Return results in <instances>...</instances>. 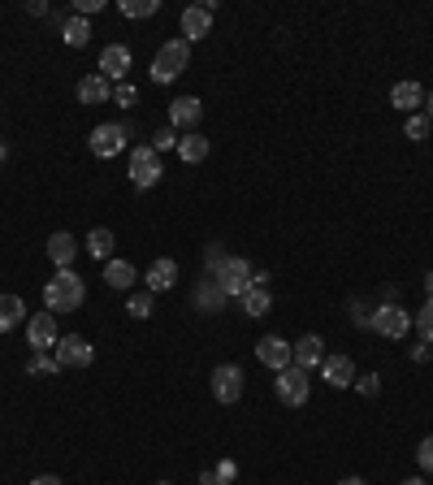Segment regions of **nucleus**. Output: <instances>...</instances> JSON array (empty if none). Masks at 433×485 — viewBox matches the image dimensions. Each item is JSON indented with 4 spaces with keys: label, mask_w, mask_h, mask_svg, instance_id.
I'll list each match as a JSON object with an SVG mask.
<instances>
[{
    "label": "nucleus",
    "mask_w": 433,
    "mask_h": 485,
    "mask_svg": "<svg viewBox=\"0 0 433 485\" xmlns=\"http://www.w3.org/2000/svg\"><path fill=\"white\" fill-rule=\"evenodd\" d=\"M83 299H87V282H83L74 269H57V273L48 278V287H44V308H48L52 317H61V312H78Z\"/></svg>",
    "instance_id": "obj_1"
},
{
    "label": "nucleus",
    "mask_w": 433,
    "mask_h": 485,
    "mask_svg": "<svg viewBox=\"0 0 433 485\" xmlns=\"http://www.w3.org/2000/svg\"><path fill=\"white\" fill-rule=\"evenodd\" d=\"M187 65H191V44H187L182 35H178V39H165V44L156 48V57H152V83L169 87Z\"/></svg>",
    "instance_id": "obj_2"
},
{
    "label": "nucleus",
    "mask_w": 433,
    "mask_h": 485,
    "mask_svg": "<svg viewBox=\"0 0 433 485\" xmlns=\"http://www.w3.org/2000/svg\"><path fill=\"white\" fill-rule=\"evenodd\" d=\"M212 282H217V291L226 295V299H238V295L252 291V260L243 256H226L212 273H208Z\"/></svg>",
    "instance_id": "obj_3"
},
{
    "label": "nucleus",
    "mask_w": 433,
    "mask_h": 485,
    "mask_svg": "<svg viewBox=\"0 0 433 485\" xmlns=\"http://www.w3.org/2000/svg\"><path fill=\"white\" fill-rule=\"evenodd\" d=\"M161 178H165L161 152H156L152 143H139V148H131V187H134V191H152Z\"/></svg>",
    "instance_id": "obj_4"
},
{
    "label": "nucleus",
    "mask_w": 433,
    "mask_h": 485,
    "mask_svg": "<svg viewBox=\"0 0 433 485\" xmlns=\"http://www.w3.org/2000/svg\"><path fill=\"white\" fill-rule=\"evenodd\" d=\"M273 394L286 403V408H303L308 403V394H312V373H303V368H282L277 377H273Z\"/></svg>",
    "instance_id": "obj_5"
},
{
    "label": "nucleus",
    "mask_w": 433,
    "mask_h": 485,
    "mask_svg": "<svg viewBox=\"0 0 433 485\" xmlns=\"http://www.w3.org/2000/svg\"><path fill=\"white\" fill-rule=\"evenodd\" d=\"M212 13H217V0L187 4V9H182V18H178V31H182V39H187V44L208 39V35H212Z\"/></svg>",
    "instance_id": "obj_6"
},
{
    "label": "nucleus",
    "mask_w": 433,
    "mask_h": 485,
    "mask_svg": "<svg viewBox=\"0 0 433 485\" xmlns=\"http://www.w3.org/2000/svg\"><path fill=\"white\" fill-rule=\"evenodd\" d=\"M407 329H412V312H403L399 303H377L373 308V334L399 343V338H407Z\"/></svg>",
    "instance_id": "obj_7"
},
{
    "label": "nucleus",
    "mask_w": 433,
    "mask_h": 485,
    "mask_svg": "<svg viewBox=\"0 0 433 485\" xmlns=\"http://www.w3.org/2000/svg\"><path fill=\"white\" fill-rule=\"evenodd\" d=\"M243 390H247V377H243V368L238 364H217L212 368V399L217 403H238L243 399Z\"/></svg>",
    "instance_id": "obj_8"
},
{
    "label": "nucleus",
    "mask_w": 433,
    "mask_h": 485,
    "mask_svg": "<svg viewBox=\"0 0 433 485\" xmlns=\"http://www.w3.org/2000/svg\"><path fill=\"white\" fill-rule=\"evenodd\" d=\"M52 360L61 364V373H66V368H87V364L96 360V347H92L87 338H78V334H66V338L52 347Z\"/></svg>",
    "instance_id": "obj_9"
},
{
    "label": "nucleus",
    "mask_w": 433,
    "mask_h": 485,
    "mask_svg": "<svg viewBox=\"0 0 433 485\" xmlns=\"http://www.w3.org/2000/svg\"><path fill=\"white\" fill-rule=\"evenodd\" d=\"M57 343H61L57 317H52V312H31V317H27V347H31V352H52Z\"/></svg>",
    "instance_id": "obj_10"
},
{
    "label": "nucleus",
    "mask_w": 433,
    "mask_h": 485,
    "mask_svg": "<svg viewBox=\"0 0 433 485\" xmlns=\"http://www.w3.org/2000/svg\"><path fill=\"white\" fill-rule=\"evenodd\" d=\"M256 360L273 368V373H282V368H291L295 364V343H286V338H277V334H265L261 343H256Z\"/></svg>",
    "instance_id": "obj_11"
},
{
    "label": "nucleus",
    "mask_w": 433,
    "mask_h": 485,
    "mask_svg": "<svg viewBox=\"0 0 433 485\" xmlns=\"http://www.w3.org/2000/svg\"><path fill=\"white\" fill-rule=\"evenodd\" d=\"M122 148H126V126H117V122H100V126L92 130V157L113 161Z\"/></svg>",
    "instance_id": "obj_12"
},
{
    "label": "nucleus",
    "mask_w": 433,
    "mask_h": 485,
    "mask_svg": "<svg viewBox=\"0 0 433 485\" xmlns=\"http://www.w3.org/2000/svg\"><path fill=\"white\" fill-rule=\"evenodd\" d=\"M131 61H134V57H131V48H126V44H108V48L100 53V65H96V74H100V78H108V83L117 87V83L131 74Z\"/></svg>",
    "instance_id": "obj_13"
},
{
    "label": "nucleus",
    "mask_w": 433,
    "mask_h": 485,
    "mask_svg": "<svg viewBox=\"0 0 433 485\" xmlns=\"http://www.w3.org/2000/svg\"><path fill=\"white\" fill-rule=\"evenodd\" d=\"M173 287H178V260H169V256L152 260L148 273H143V291L165 295V291H173Z\"/></svg>",
    "instance_id": "obj_14"
},
{
    "label": "nucleus",
    "mask_w": 433,
    "mask_h": 485,
    "mask_svg": "<svg viewBox=\"0 0 433 485\" xmlns=\"http://www.w3.org/2000/svg\"><path fill=\"white\" fill-rule=\"evenodd\" d=\"M200 117H204V104L200 96H178V100H169V126L173 130H191L200 126Z\"/></svg>",
    "instance_id": "obj_15"
},
{
    "label": "nucleus",
    "mask_w": 433,
    "mask_h": 485,
    "mask_svg": "<svg viewBox=\"0 0 433 485\" xmlns=\"http://www.w3.org/2000/svg\"><path fill=\"white\" fill-rule=\"evenodd\" d=\"M321 382L333 386V390L356 386V360L351 356H325V364H321Z\"/></svg>",
    "instance_id": "obj_16"
},
{
    "label": "nucleus",
    "mask_w": 433,
    "mask_h": 485,
    "mask_svg": "<svg viewBox=\"0 0 433 485\" xmlns=\"http://www.w3.org/2000/svg\"><path fill=\"white\" fill-rule=\"evenodd\" d=\"M134 282H139V269H134L131 260H104V287L108 291H134Z\"/></svg>",
    "instance_id": "obj_17"
},
{
    "label": "nucleus",
    "mask_w": 433,
    "mask_h": 485,
    "mask_svg": "<svg viewBox=\"0 0 433 485\" xmlns=\"http://www.w3.org/2000/svg\"><path fill=\"white\" fill-rule=\"evenodd\" d=\"M321 364H325V343H321V334H303L300 343H295V368L312 373V368H321Z\"/></svg>",
    "instance_id": "obj_18"
},
{
    "label": "nucleus",
    "mask_w": 433,
    "mask_h": 485,
    "mask_svg": "<svg viewBox=\"0 0 433 485\" xmlns=\"http://www.w3.org/2000/svg\"><path fill=\"white\" fill-rule=\"evenodd\" d=\"M390 104H395V109H403V113L412 117L416 109H425V87H421V83H412V78H403V83H395V87H390Z\"/></svg>",
    "instance_id": "obj_19"
},
{
    "label": "nucleus",
    "mask_w": 433,
    "mask_h": 485,
    "mask_svg": "<svg viewBox=\"0 0 433 485\" xmlns=\"http://www.w3.org/2000/svg\"><path fill=\"white\" fill-rule=\"evenodd\" d=\"M74 256H78V238H74L69 230H57V234L48 238V260H52L57 269H69Z\"/></svg>",
    "instance_id": "obj_20"
},
{
    "label": "nucleus",
    "mask_w": 433,
    "mask_h": 485,
    "mask_svg": "<svg viewBox=\"0 0 433 485\" xmlns=\"http://www.w3.org/2000/svg\"><path fill=\"white\" fill-rule=\"evenodd\" d=\"M78 100L83 104H108L113 100V83L100 78V74H87V78H78Z\"/></svg>",
    "instance_id": "obj_21"
},
{
    "label": "nucleus",
    "mask_w": 433,
    "mask_h": 485,
    "mask_svg": "<svg viewBox=\"0 0 433 485\" xmlns=\"http://www.w3.org/2000/svg\"><path fill=\"white\" fill-rule=\"evenodd\" d=\"M22 321H27V303L18 295H0V334L18 329Z\"/></svg>",
    "instance_id": "obj_22"
},
{
    "label": "nucleus",
    "mask_w": 433,
    "mask_h": 485,
    "mask_svg": "<svg viewBox=\"0 0 433 485\" xmlns=\"http://www.w3.org/2000/svg\"><path fill=\"white\" fill-rule=\"evenodd\" d=\"M178 157L187 165H200V161H208V139H204L200 130H191V134H182L178 139Z\"/></svg>",
    "instance_id": "obj_23"
},
{
    "label": "nucleus",
    "mask_w": 433,
    "mask_h": 485,
    "mask_svg": "<svg viewBox=\"0 0 433 485\" xmlns=\"http://www.w3.org/2000/svg\"><path fill=\"white\" fill-rule=\"evenodd\" d=\"M238 303H243V312H247L252 321H261V317H269V308H273V295H269L265 287H252L247 295H238Z\"/></svg>",
    "instance_id": "obj_24"
},
{
    "label": "nucleus",
    "mask_w": 433,
    "mask_h": 485,
    "mask_svg": "<svg viewBox=\"0 0 433 485\" xmlns=\"http://www.w3.org/2000/svg\"><path fill=\"white\" fill-rule=\"evenodd\" d=\"M221 303H226V295L217 291V282H212V278H204L200 287H196V312L208 317V312H217Z\"/></svg>",
    "instance_id": "obj_25"
},
{
    "label": "nucleus",
    "mask_w": 433,
    "mask_h": 485,
    "mask_svg": "<svg viewBox=\"0 0 433 485\" xmlns=\"http://www.w3.org/2000/svg\"><path fill=\"white\" fill-rule=\"evenodd\" d=\"M113 247H117V238H113V230L108 226H96L87 234V252L96 260H113Z\"/></svg>",
    "instance_id": "obj_26"
},
{
    "label": "nucleus",
    "mask_w": 433,
    "mask_h": 485,
    "mask_svg": "<svg viewBox=\"0 0 433 485\" xmlns=\"http://www.w3.org/2000/svg\"><path fill=\"white\" fill-rule=\"evenodd\" d=\"M61 39H66L69 48H87V44H92V22H87V18H66Z\"/></svg>",
    "instance_id": "obj_27"
},
{
    "label": "nucleus",
    "mask_w": 433,
    "mask_h": 485,
    "mask_svg": "<svg viewBox=\"0 0 433 485\" xmlns=\"http://www.w3.org/2000/svg\"><path fill=\"white\" fill-rule=\"evenodd\" d=\"M126 312H131L134 321H148V317L156 312V295H152V291H131V299H126Z\"/></svg>",
    "instance_id": "obj_28"
},
{
    "label": "nucleus",
    "mask_w": 433,
    "mask_h": 485,
    "mask_svg": "<svg viewBox=\"0 0 433 485\" xmlns=\"http://www.w3.org/2000/svg\"><path fill=\"white\" fill-rule=\"evenodd\" d=\"M117 9L126 18H152V13H161V0H122Z\"/></svg>",
    "instance_id": "obj_29"
},
{
    "label": "nucleus",
    "mask_w": 433,
    "mask_h": 485,
    "mask_svg": "<svg viewBox=\"0 0 433 485\" xmlns=\"http://www.w3.org/2000/svg\"><path fill=\"white\" fill-rule=\"evenodd\" d=\"M27 373H31V377H39V373H44V377H52V373H61V364L48 356V352H35V356L27 360Z\"/></svg>",
    "instance_id": "obj_30"
},
{
    "label": "nucleus",
    "mask_w": 433,
    "mask_h": 485,
    "mask_svg": "<svg viewBox=\"0 0 433 485\" xmlns=\"http://www.w3.org/2000/svg\"><path fill=\"white\" fill-rule=\"evenodd\" d=\"M429 130H433V122L425 117V113H412V117H407V126H403V134H407V139H416V143H425V139H429Z\"/></svg>",
    "instance_id": "obj_31"
},
{
    "label": "nucleus",
    "mask_w": 433,
    "mask_h": 485,
    "mask_svg": "<svg viewBox=\"0 0 433 485\" xmlns=\"http://www.w3.org/2000/svg\"><path fill=\"white\" fill-rule=\"evenodd\" d=\"M412 325L421 329V343H433V295L425 299V308H421V312L412 317Z\"/></svg>",
    "instance_id": "obj_32"
},
{
    "label": "nucleus",
    "mask_w": 433,
    "mask_h": 485,
    "mask_svg": "<svg viewBox=\"0 0 433 485\" xmlns=\"http://www.w3.org/2000/svg\"><path fill=\"white\" fill-rule=\"evenodd\" d=\"M178 139H182V134H178L173 126H161L156 134H152V148H156V152H169V148H178Z\"/></svg>",
    "instance_id": "obj_33"
},
{
    "label": "nucleus",
    "mask_w": 433,
    "mask_h": 485,
    "mask_svg": "<svg viewBox=\"0 0 433 485\" xmlns=\"http://www.w3.org/2000/svg\"><path fill=\"white\" fill-rule=\"evenodd\" d=\"M356 390H360L365 399H377V394H381V377H377V373H365V377H356Z\"/></svg>",
    "instance_id": "obj_34"
},
{
    "label": "nucleus",
    "mask_w": 433,
    "mask_h": 485,
    "mask_svg": "<svg viewBox=\"0 0 433 485\" xmlns=\"http://www.w3.org/2000/svg\"><path fill=\"white\" fill-rule=\"evenodd\" d=\"M134 100H139V92H134L131 83H117V87H113V104H122V109H134Z\"/></svg>",
    "instance_id": "obj_35"
},
{
    "label": "nucleus",
    "mask_w": 433,
    "mask_h": 485,
    "mask_svg": "<svg viewBox=\"0 0 433 485\" xmlns=\"http://www.w3.org/2000/svg\"><path fill=\"white\" fill-rule=\"evenodd\" d=\"M416 464H421V468H425V473L433 477V433L425 438V442H421V451H416Z\"/></svg>",
    "instance_id": "obj_36"
},
{
    "label": "nucleus",
    "mask_w": 433,
    "mask_h": 485,
    "mask_svg": "<svg viewBox=\"0 0 433 485\" xmlns=\"http://www.w3.org/2000/svg\"><path fill=\"white\" fill-rule=\"evenodd\" d=\"M351 321L360 325V329H373V308L368 303H351Z\"/></svg>",
    "instance_id": "obj_37"
},
{
    "label": "nucleus",
    "mask_w": 433,
    "mask_h": 485,
    "mask_svg": "<svg viewBox=\"0 0 433 485\" xmlns=\"http://www.w3.org/2000/svg\"><path fill=\"white\" fill-rule=\"evenodd\" d=\"M100 9H104V0H74V18H92Z\"/></svg>",
    "instance_id": "obj_38"
},
{
    "label": "nucleus",
    "mask_w": 433,
    "mask_h": 485,
    "mask_svg": "<svg viewBox=\"0 0 433 485\" xmlns=\"http://www.w3.org/2000/svg\"><path fill=\"white\" fill-rule=\"evenodd\" d=\"M221 260H226V252H221V243H208V252H204V264H208V273H212V269H217Z\"/></svg>",
    "instance_id": "obj_39"
},
{
    "label": "nucleus",
    "mask_w": 433,
    "mask_h": 485,
    "mask_svg": "<svg viewBox=\"0 0 433 485\" xmlns=\"http://www.w3.org/2000/svg\"><path fill=\"white\" fill-rule=\"evenodd\" d=\"M200 485H230V481H226L217 468H204V473H200Z\"/></svg>",
    "instance_id": "obj_40"
},
{
    "label": "nucleus",
    "mask_w": 433,
    "mask_h": 485,
    "mask_svg": "<svg viewBox=\"0 0 433 485\" xmlns=\"http://www.w3.org/2000/svg\"><path fill=\"white\" fill-rule=\"evenodd\" d=\"M433 356V347L429 343H421V347H412V360H416V364H425V360Z\"/></svg>",
    "instance_id": "obj_41"
},
{
    "label": "nucleus",
    "mask_w": 433,
    "mask_h": 485,
    "mask_svg": "<svg viewBox=\"0 0 433 485\" xmlns=\"http://www.w3.org/2000/svg\"><path fill=\"white\" fill-rule=\"evenodd\" d=\"M27 13H31V18H44V13H48V4H44V0H31V4H27Z\"/></svg>",
    "instance_id": "obj_42"
},
{
    "label": "nucleus",
    "mask_w": 433,
    "mask_h": 485,
    "mask_svg": "<svg viewBox=\"0 0 433 485\" xmlns=\"http://www.w3.org/2000/svg\"><path fill=\"white\" fill-rule=\"evenodd\" d=\"M31 485H61V477H52V473H44V477H35Z\"/></svg>",
    "instance_id": "obj_43"
},
{
    "label": "nucleus",
    "mask_w": 433,
    "mask_h": 485,
    "mask_svg": "<svg viewBox=\"0 0 433 485\" xmlns=\"http://www.w3.org/2000/svg\"><path fill=\"white\" fill-rule=\"evenodd\" d=\"M338 485H368V481H365V477H342Z\"/></svg>",
    "instance_id": "obj_44"
},
{
    "label": "nucleus",
    "mask_w": 433,
    "mask_h": 485,
    "mask_svg": "<svg viewBox=\"0 0 433 485\" xmlns=\"http://www.w3.org/2000/svg\"><path fill=\"white\" fill-rule=\"evenodd\" d=\"M425 117H429V122H433V92H429V96H425Z\"/></svg>",
    "instance_id": "obj_45"
},
{
    "label": "nucleus",
    "mask_w": 433,
    "mask_h": 485,
    "mask_svg": "<svg viewBox=\"0 0 433 485\" xmlns=\"http://www.w3.org/2000/svg\"><path fill=\"white\" fill-rule=\"evenodd\" d=\"M425 295H433V269L425 273Z\"/></svg>",
    "instance_id": "obj_46"
},
{
    "label": "nucleus",
    "mask_w": 433,
    "mask_h": 485,
    "mask_svg": "<svg viewBox=\"0 0 433 485\" xmlns=\"http://www.w3.org/2000/svg\"><path fill=\"white\" fill-rule=\"evenodd\" d=\"M399 485H425V477H407V481H399Z\"/></svg>",
    "instance_id": "obj_47"
},
{
    "label": "nucleus",
    "mask_w": 433,
    "mask_h": 485,
    "mask_svg": "<svg viewBox=\"0 0 433 485\" xmlns=\"http://www.w3.org/2000/svg\"><path fill=\"white\" fill-rule=\"evenodd\" d=\"M4 157H9V148H4V143H0V165H4Z\"/></svg>",
    "instance_id": "obj_48"
},
{
    "label": "nucleus",
    "mask_w": 433,
    "mask_h": 485,
    "mask_svg": "<svg viewBox=\"0 0 433 485\" xmlns=\"http://www.w3.org/2000/svg\"><path fill=\"white\" fill-rule=\"evenodd\" d=\"M156 485H169V481H156Z\"/></svg>",
    "instance_id": "obj_49"
}]
</instances>
